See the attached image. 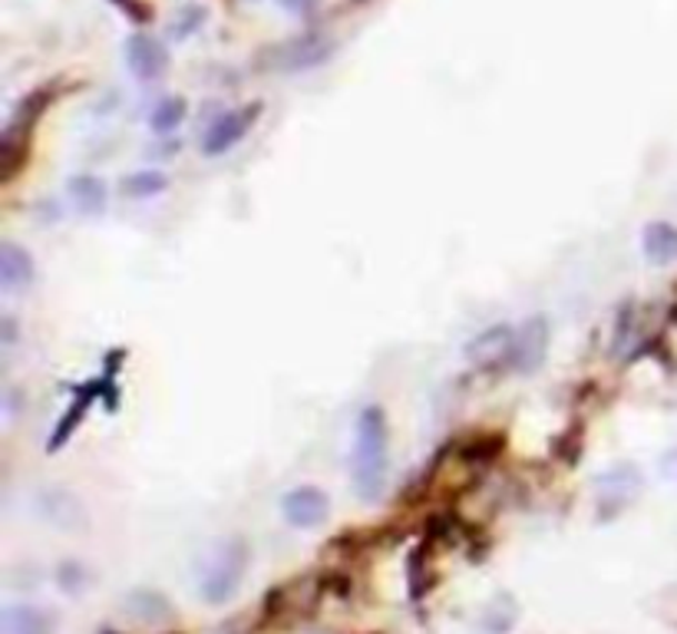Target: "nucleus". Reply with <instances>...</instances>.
<instances>
[{"instance_id":"obj_1","label":"nucleus","mask_w":677,"mask_h":634,"mask_svg":"<svg viewBox=\"0 0 677 634\" xmlns=\"http://www.w3.org/2000/svg\"><path fill=\"white\" fill-rule=\"evenodd\" d=\"M391 426L387 413L371 403L357 416L354 433V493L364 503H377L387 493V466H391Z\"/></svg>"},{"instance_id":"obj_2","label":"nucleus","mask_w":677,"mask_h":634,"mask_svg":"<svg viewBox=\"0 0 677 634\" xmlns=\"http://www.w3.org/2000/svg\"><path fill=\"white\" fill-rule=\"evenodd\" d=\"M245 565H249V549H245L242 539L219 542L199 565V595H202V602L225 605L239 592Z\"/></svg>"},{"instance_id":"obj_3","label":"nucleus","mask_w":677,"mask_h":634,"mask_svg":"<svg viewBox=\"0 0 677 634\" xmlns=\"http://www.w3.org/2000/svg\"><path fill=\"white\" fill-rule=\"evenodd\" d=\"M259 117H262V103H249V107H242V110H232V113L219 117V120L209 127L205 139H202V152H205V155H222V152H229L232 145H239V142L252 132V127L259 123Z\"/></svg>"},{"instance_id":"obj_4","label":"nucleus","mask_w":677,"mask_h":634,"mask_svg":"<svg viewBox=\"0 0 677 634\" xmlns=\"http://www.w3.org/2000/svg\"><path fill=\"white\" fill-rule=\"evenodd\" d=\"M513 348H516V331L509 324H493L466 344V361L479 371H493L503 361H513Z\"/></svg>"},{"instance_id":"obj_5","label":"nucleus","mask_w":677,"mask_h":634,"mask_svg":"<svg viewBox=\"0 0 677 634\" xmlns=\"http://www.w3.org/2000/svg\"><path fill=\"white\" fill-rule=\"evenodd\" d=\"M548 354V318L536 314L523 324V331L516 334V348H513V368L519 374H536Z\"/></svg>"},{"instance_id":"obj_6","label":"nucleus","mask_w":677,"mask_h":634,"mask_svg":"<svg viewBox=\"0 0 677 634\" xmlns=\"http://www.w3.org/2000/svg\"><path fill=\"white\" fill-rule=\"evenodd\" d=\"M281 512H284V519H287L294 529H311V525H317V522L327 519L331 503H327V493H324V490H317V486H297V490H291V493L281 500Z\"/></svg>"},{"instance_id":"obj_7","label":"nucleus","mask_w":677,"mask_h":634,"mask_svg":"<svg viewBox=\"0 0 677 634\" xmlns=\"http://www.w3.org/2000/svg\"><path fill=\"white\" fill-rule=\"evenodd\" d=\"M97 396H100V381L83 383V386L73 393L70 406L63 410V416L57 420V426H53V433H50V440H47V453H57V450H63V446L70 443V436H73L77 426L87 420V413H90V406H93Z\"/></svg>"},{"instance_id":"obj_8","label":"nucleus","mask_w":677,"mask_h":634,"mask_svg":"<svg viewBox=\"0 0 677 634\" xmlns=\"http://www.w3.org/2000/svg\"><path fill=\"white\" fill-rule=\"evenodd\" d=\"M127 63H130V70H133V77L139 83H152L169 67V57H165V50L152 37L133 33L127 40Z\"/></svg>"},{"instance_id":"obj_9","label":"nucleus","mask_w":677,"mask_h":634,"mask_svg":"<svg viewBox=\"0 0 677 634\" xmlns=\"http://www.w3.org/2000/svg\"><path fill=\"white\" fill-rule=\"evenodd\" d=\"M30 284H33V258L23 252L20 245L3 242L0 245V288L7 294H17V291H23Z\"/></svg>"},{"instance_id":"obj_10","label":"nucleus","mask_w":677,"mask_h":634,"mask_svg":"<svg viewBox=\"0 0 677 634\" xmlns=\"http://www.w3.org/2000/svg\"><path fill=\"white\" fill-rule=\"evenodd\" d=\"M641 249L651 264H671L677 261V229L671 222H651L641 232Z\"/></svg>"},{"instance_id":"obj_11","label":"nucleus","mask_w":677,"mask_h":634,"mask_svg":"<svg viewBox=\"0 0 677 634\" xmlns=\"http://www.w3.org/2000/svg\"><path fill=\"white\" fill-rule=\"evenodd\" d=\"M3 634H50V618L40 608L13 605L3 612Z\"/></svg>"},{"instance_id":"obj_12","label":"nucleus","mask_w":677,"mask_h":634,"mask_svg":"<svg viewBox=\"0 0 677 634\" xmlns=\"http://www.w3.org/2000/svg\"><path fill=\"white\" fill-rule=\"evenodd\" d=\"M70 192H73V199H77V205H80L83 212H90V215H97V212L107 209V185H103L97 175H80V179H73V182H70Z\"/></svg>"},{"instance_id":"obj_13","label":"nucleus","mask_w":677,"mask_h":634,"mask_svg":"<svg viewBox=\"0 0 677 634\" xmlns=\"http://www.w3.org/2000/svg\"><path fill=\"white\" fill-rule=\"evenodd\" d=\"M185 113H189V110H185V100L169 97V100H162V103L152 110L149 127H152V132H159V135H169V132H175V129L182 127Z\"/></svg>"},{"instance_id":"obj_14","label":"nucleus","mask_w":677,"mask_h":634,"mask_svg":"<svg viewBox=\"0 0 677 634\" xmlns=\"http://www.w3.org/2000/svg\"><path fill=\"white\" fill-rule=\"evenodd\" d=\"M327 50H331V43L327 40H321V37H304V40H297L294 47H291V67H314L317 60H324L327 57Z\"/></svg>"},{"instance_id":"obj_15","label":"nucleus","mask_w":677,"mask_h":634,"mask_svg":"<svg viewBox=\"0 0 677 634\" xmlns=\"http://www.w3.org/2000/svg\"><path fill=\"white\" fill-rule=\"evenodd\" d=\"M165 189V175L155 172V169H145V172H135L123 182V192L133 195V199H149V195H159Z\"/></svg>"},{"instance_id":"obj_16","label":"nucleus","mask_w":677,"mask_h":634,"mask_svg":"<svg viewBox=\"0 0 677 634\" xmlns=\"http://www.w3.org/2000/svg\"><path fill=\"white\" fill-rule=\"evenodd\" d=\"M202 20H205V10H202V7H189V10L175 20V37H189V33H195Z\"/></svg>"},{"instance_id":"obj_17","label":"nucleus","mask_w":677,"mask_h":634,"mask_svg":"<svg viewBox=\"0 0 677 634\" xmlns=\"http://www.w3.org/2000/svg\"><path fill=\"white\" fill-rule=\"evenodd\" d=\"M314 3H317V0H281V7L291 10V13H307Z\"/></svg>"},{"instance_id":"obj_18","label":"nucleus","mask_w":677,"mask_h":634,"mask_svg":"<svg viewBox=\"0 0 677 634\" xmlns=\"http://www.w3.org/2000/svg\"><path fill=\"white\" fill-rule=\"evenodd\" d=\"M219 634H222V632H219Z\"/></svg>"}]
</instances>
